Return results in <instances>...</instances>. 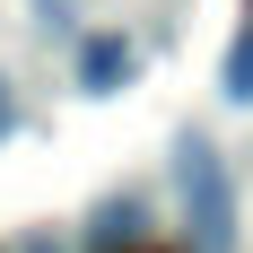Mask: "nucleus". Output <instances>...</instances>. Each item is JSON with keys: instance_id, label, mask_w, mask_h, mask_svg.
Instances as JSON below:
<instances>
[{"instance_id": "obj_1", "label": "nucleus", "mask_w": 253, "mask_h": 253, "mask_svg": "<svg viewBox=\"0 0 253 253\" xmlns=\"http://www.w3.org/2000/svg\"><path fill=\"white\" fill-rule=\"evenodd\" d=\"M175 192H183L192 253H236V183L210 140H175Z\"/></svg>"}, {"instance_id": "obj_2", "label": "nucleus", "mask_w": 253, "mask_h": 253, "mask_svg": "<svg viewBox=\"0 0 253 253\" xmlns=\"http://www.w3.org/2000/svg\"><path fill=\"white\" fill-rule=\"evenodd\" d=\"M131 70H140V52H131L123 35H87V44H79V87H87V96H123Z\"/></svg>"}, {"instance_id": "obj_3", "label": "nucleus", "mask_w": 253, "mask_h": 253, "mask_svg": "<svg viewBox=\"0 0 253 253\" xmlns=\"http://www.w3.org/2000/svg\"><path fill=\"white\" fill-rule=\"evenodd\" d=\"M131 227H140V201H105L96 227H87V245H96V253H105V245H131Z\"/></svg>"}, {"instance_id": "obj_4", "label": "nucleus", "mask_w": 253, "mask_h": 253, "mask_svg": "<svg viewBox=\"0 0 253 253\" xmlns=\"http://www.w3.org/2000/svg\"><path fill=\"white\" fill-rule=\"evenodd\" d=\"M227 96H236V105H253V26L236 35V52H227Z\"/></svg>"}, {"instance_id": "obj_5", "label": "nucleus", "mask_w": 253, "mask_h": 253, "mask_svg": "<svg viewBox=\"0 0 253 253\" xmlns=\"http://www.w3.org/2000/svg\"><path fill=\"white\" fill-rule=\"evenodd\" d=\"M18 131V96H9V79H0V140Z\"/></svg>"}]
</instances>
